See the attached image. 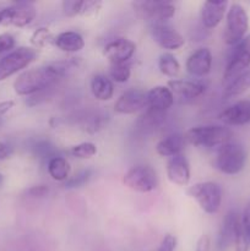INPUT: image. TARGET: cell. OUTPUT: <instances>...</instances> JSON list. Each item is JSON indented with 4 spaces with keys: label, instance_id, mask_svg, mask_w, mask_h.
I'll return each mask as SVG.
<instances>
[{
    "label": "cell",
    "instance_id": "6da1fadb",
    "mask_svg": "<svg viewBox=\"0 0 250 251\" xmlns=\"http://www.w3.org/2000/svg\"><path fill=\"white\" fill-rule=\"evenodd\" d=\"M77 59L71 58L24 71L15 80V92L19 96H32L49 90L77 68Z\"/></svg>",
    "mask_w": 250,
    "mask_h": 251
},
{
    "label": "cell",
    "instance_id": "7a4b0ae2",
    "mask_svg": "<svg viewBox=\"0 0 250 251\" xmlns=\"http://www.w3.org/2000/svg\"><path fill=\"white\" fill-rule=\"evenodd\" d=\"M185 141L196 147L220 149L227 142L232 141L233 132L223 125H202L189 129L184 135Z\"/></svg>",
    "mask_w": 250,
    "mask_h": 251
},
{
    "label": "cell",
    "instance_id": "3957f363",
    "mask_svg": "<svg viewBox=\"0 0 250 251\" xmlns=\"http://www.w3.org/2000/svg\"><path fill=\"white\" fill-rule=\"evenodd\" d=\"M247 163V151L237 141H229L217 150L215 158L216 169L227 176H235L244 169Z\"/></svg>",
    "mask_w": 250,
    "mask_h": 251
},
{
    "label": "cell",
    "instance_id": "277c9868",
    "mask_svg": "<svg viewBox=\"0 0 250 251\" xmlns=\"http://www.w3.org/2000/svg\"><path fill=\"white\" fill-rule=\"evenodd\" d=\"M188 195L198 202L201 210L208 215L217 212L222 202V189L215 181H202L188 189Z\"/></svg>",
    "mask_w": 250,
    "mask_h": 251
},
{
    "label": "cell",
    "instance_id": "5b68a950",
    "mask_svg": "<svg viewBox=\"0 0 250 251\" xmlns=\"http://www.w3.org/2000/svg\"><path fill=\"white\" fill-rule=\"evenodd\" d=\"M248 28L249 17L244 7L239 4H232L227 10V24H225L223 39L228 46H237L243 41Z\"/></svg>",
    "mask_w": 250,
    "mask_h": 251
},
{
    "label": "cell",
    "instance_id": "8992f818",
    "mask_svg": "<svg viewBox=\"0 0 250 251\" xmlns=\"http://www.w3.org/2000/svg\"><path fill=\"white\" fill-rule=\"evenodd\" d=\"M37 50L29 47H19L0 59V81L24 70L37 59Z\"/></svg>",
    "mask_w": 250,
    "mask_h": 251
},
{
    "label": "cell",
    "instance_id": "52a82bcc",
    "mask_svg": "<svg viewBox=\"0 0 250 251\" xmlns=\"http://www.w3.org/2000/svg\"><path fill=\"white\" fill-rule=\"evenodd\" d=\"M125 185L137 193H151L158 186L156 171L147 164H136L125 173L123 179Z\"/></svg>",
    "mask_w": 250,
    "mask_h": 251
},
{
    "label": "cell",
    "instance_id": "ba28073f",
    "mask_svg": "<svg viewBox=\"0 0 250 251\" xmlns=\"http://www.w3.org/2000/svg\"><path fill=\"white\" fill-rule=\"evenodd\" d=\"M250 65V34L243 38L242 42L235 46L229 56L225 74H223V85H228L230 81L248 70Z\"/></svg>",
    "mask_w": 250,
    "mask_h": 251
},
{
    "label": "cell",
    "instance_id": "9c48e42d",
    "mask_svg": "<svg viewBox=\"0 0 250 251\" xmlns=\"http://www.w3.org/2000/svg\"><path fill=\"white\" fill-rule=\"evenodd\" d=\"M135 11L151 24L167 22L175 15V6L169 1H156V0H141L132 2Z\"/></svg>",
    "mask_w": 250,
    "mask_h": 251
},
{
    "label": "cell",
    "instance_id": "30bf717a",
    "mask_svg": "<svg viewBox=\"0 0 250 251\" xmlns=\"http://www.w3.org/2000/svg\"><path fill=\"white\" fill-rule=\"evenodd\" d=\"M37 9L32 2L21 1L5 6L1 15V24L15 27H26L34 21Z\"/></svg>",
    "mask_w": 250,
    "mask_h": 251
},
{
    "label": "cell",
    "instance_id": "8fae6325",
    "mask_svg": "<svg viewBox=\"0 0 250 251\" xmlns=\"http://www.w3.org/2000/svg\"><path fill=\"white\" fill-rule=\"evenodd\" d=\"M147 108V92L140 88H131L120 95L114 104L118 114H135Z\"/></svg>",
    "mask_w": 250,
    "mask_h": 251
},
{
    "label": "cell",
    "instance_id": "7c38bea8",
    "mask_svg": "<svg viewBox=\"0 0 250 251\" xmlns=\"http://www.w3.org/2000/svg\"><path fill=\"white\" fill-rule=\"evenodd\" d=\"M151 34L159 47L168 50H175L185 43L184 37L167 22L151 24Z\"/></svg>",
    "mask_w": 250,
    "mask_h": 251
},
{
    "label": "cell",
    "instance_id": "4fadbf2b",
    "mask_svg": "<svg viewBox=\"0 0 250 251\" xmlns=\"http://www.w3.org/2000/svg\"><path fill=\"white\" fill-rule=\"evenodd\" d=\"M136 50V44L126 38H117L108 42L103 48V55L110 64H126Z\"/></svg>",
    "mask_w": 250,
    "mask_h": 251
},
{
    "label": "cell",
    "instance_id": "5bb4252c",
    "mask_svg": "<svg viewBox=\"0 0 250 251\" xmlns=\"http://www.w3.org/2000/svg\"><path fill=\"white\" fill-rule=\"evenodd\" d=\"M240 227V216L235 210L225 213L217 235V248L221 251L227 250L234 244L238 228Z\"/></svg>",
    "mask_w": 250,
    "mask_h": 251
},
{
    "label": "cell",
    "instance_id": "9a60e30c",
    "mask_svg": "<svg viewBox=\"0 0 250 251\" xmlns=\"http://www.w3.org/2000/svg\"><path fill=\"white\" fill-rule=\"evenodd\" d=\"M168 88L173 93L174 100L178 98L181 102L196 100L206 91V86L202 82L191 80H171L168 81Z\"/></svg>",
    "mask_w": 250,
    "mask_h": 251
},
{
    "label": "cell",
    "instance_id": "2e32d148",
    "mask_svg": "<svg viewBox=\"0 0 250 251\" xmlns=\"http://www.w3.org/2000/svg\"><path fill=\"white\" fill-rule=\"evenodd\" d=\"M218 119L225 125L239 126L250 123V100H239L229 105L218 115Z\"/></svg>",
    "mask_w": 250,
    "mask_h": 251
},
{
    "label": "cell",
    "instance_id": "e0dca14e",
    "mask_svg": "<svg viewBox=\"0 0 250 251\" xmlns=\"http://www.w3.org/2000/svg\"><path fill=\"white\" fill-rule=\"evenodd\" d=\"M186 71L194 77H203L208 75L212 68V53L208 48H199L188 58Z\"/></svg>",
    "mask_w": 250,
    "mask_h": 251
},
{
    "label": "cell",
    "instance_id": "ac0fdd59",
    "mask_svg": "<svg viewBox=\"0 0 250 251\" xmlns=\"http://www.w3.org/2000/svg\"><path fill=\"white\" fill-rule=\"evenodd\" d=\"M167 176L169 181L179 186H185L190 181V167L183 154L172 157L167 162Z\"/></svg>",
    "mask_w": 250,
    "mask_h": 251
},
{
    "label": "cell",
    "instance_id": "d6986e66",
    "mask_svg": "<svg viewBox=\"0 0 250 251\" xmlns=\"http://www.w3.org/2000/svg\"><path fill=\"white\" fill-rule=\"evenodd\" d=\"M228 2L225 0L221 1H206L201 9V21L208 29H212L220 25L227 12Z\"/></svg>",
    "mask_w": 250,
    "mask_h": 251
},
{
    "label": "cell",
    "instance_id": "ffe728a7",
    "mask_svg": "<svg viewBox=\"0 0 250 251\" xmlns=\"http://www.w3.org/2000/svg\"><path fill=\"white\" fill-rule=\"evenodd\" d=\"M174 96L166 86H156L147 92V108L166 113L173 105Z\"/></svg>",
    "mask_w": 250,
    "mask_h": 251
},
{
    "label": "cell",
    "instance_id": "44dd1931",
    "mask_svg": "<svg viewBox=\"0 0 250 251\" xmlns=\"http://www.w3.org/2000/svg\"><path fill=\"white\" fill-rule=\"evenodd\" d=\"M53 44L65 53H76L83 49L85 39L78 32L65 31L54 36Z\"/></svg>",
    "mask_w": 250,
    "mask_h": 251
},
{
    "label": "cell",
    "instance_id": "7402d4cb",
    "mask_svg": "<svg viewBox=\"0 0 250 251\" xmlns=\"http://www.w3.org/2000/svg\"><path fill=\"white\" fill-rule=\"evenodd\" d=\"M185 137L181 134H172L159 140L156 145V152L162 157H175L185 147Z\"/></svg>",
    "mask_w": 250,
    "mask_h": 251
},
{
    "label": "cell",
    "instance_id": "603a6c76",
    "mask_svg": "<svg viewBox=\"0 0 250 251\" xmlns=\"http://www.w3.org/2000/svg\"><path fill=\"white\" fill-rule=\"evenodd\" d=\"M91 92L98 100H109L114 95V86L108 76L98 74L91 80Z\"/></svg>",
    "mask_w": 250,
    "mask_h": 251
},
{
    "label": "cell",
    "instance_id": "cb8c5ba5",
    "mask_svg": "<svg viewBox=\"0 0 250 251\" xmlns=\"http://www.w3.org/2000/svg\"><path fill=\"white\" fill-rule=\"evenodd\" d=\"M250 88V69L249 70L244 71L243 74H240L238 77H235L234 80L230 81L228 85L225 86V90H223L222 96L225 100H229V98L237 97V96L243 95L244 92H247Z\"/></svg>",
    "mask_w": 250,
    "mask_h": 251
},
{
    "label": "cell",
    "instance_id": "d4e9b609",
    "mask_svg": "<svg viewBox=\"0 0 250 251\" xmlns=\"http://www.w3.org/2000/svg\"><path fill=\"white\" fill-rule=\"evenodd\" d=\"M47 169H48L49 176H50L51 179H54V180L66 181L69 179L70 164H69V162L66 161V158H64V157H53L50 161H48Z\"/></svg>",
    "mask_w": 250,
    "mask_h": 251
},
{
    "label": "cell",
    "instance_id": "484cf974",
    "mask_svg": "<svg viewBox=\"0 0 250 251\" xmlns=\"http://www.w3.org/2000/svg\"><path fill=\"white\" fill-rule=\"evenodd\" d=\"M164 120H166V113L157 112V110L147 108L146 112L137 120L136 126L142 131H149V130H153L158 127Z\"/></svg>",
    "mask_w": 250,
    "mask_h": 251
},
{
    "label": "cell",
    "instance_id": "4316f807",
    "mask_svg": "<svg viewBox=\"0 0 250 251\" xmlns=\"http://www.w3.org/2000/svg\"><path fill=\"white\" fill-rule=\"evenodd\" d=\"M158 69L167 77H176L180 74V64L171 53L161 54L158 59Z\"/></svg>",
    "mask_w": 250,
    "mask_h": 251
},
{
    "label": "cell",
    "instance_id": "83f0119b",
    "mask_svg": "<svg viewBox=\"0 0 250 251\" xmlns=\"http://www.w3.org/2000/svg\"><path fill=\"white\" fill-rule=\"evenodd\" d=\"M33 150V153L36 154L37 158L44 159V161H50L53 157H56V149L53 144H50L49 141L46 140H42V141L36 142L32 147Z\"/></svg>",
    "mask_w": 250,
    "mask_h": 251
},
{
    "label": "cell",
    "instance_id": "f1b7e54d",
    "mask_svg": "<svg viewBox=\"0 0 250 251\" xmlns=\"http://www.w3.org/2000/svg\"><path fill=\"white\" fill-rule=\"evenodd\" d=\"M131 75V70L127 64H110L109 77L118 83L126 82Z\"/></svg>",
    "mask_w": 250,
    "mask_h": 251
},
{
    "label": "cell",
    "instance_id": "f546056e",
    "mask_svg": "<svg viewBox=\"0 0 250 251\" xmlns=\"http://www.w3.org/2000/svg\"><path fill=\"white\" fill-rule=\"evenodd\" d=\"M69 152L75 158L87 159L97 153V147L92 142H82V144H78L76 146L71 147V150Z\"/></svg>",
    "mask_w": 250,
    "mask_h": 251
},
{
    "label": "cell",
    "instance_id": "4dcf8cb0",
    "mask_svg": "<svg viewBox=\"0 0 250 251\" xmlns=\"http://www.w3.org/2000/svg\"><path fill=\"white\" fill-rule=\"evenodd\" d=\"M53 39L54 36L50 33V31L47 27H39L31 36V43L36 48H43V47L53 43Z\"/></svg>",
    "mask_w": 250,
    "mask_h": 251
},
{
    "label": "cell",
    "instance_id": "1f68e13d",
    "mask_svg": "<svg viewBox=\"0 0 250 251\" xmlns=\"http://www.w3.org/2000/svg\"><path fill=\"white\" fill-rule=\"evenodd\" d=\"M91 174H92V172H91L90 169H86V171L80 172V173L75 174L74 176L69 178L68 180L65 181V184H64V186H65L66 189L81 188V186L85 185V184L90 180Z\"/></svg>",
    "mask_w": 250,
    "mask_h": 251
},
{
    "label": "cell",
    "instance_id": "d6a6232c",
    "mask_svg": "<svg viewBox=\"0 0 250 251\" xmlns=\"http://www.w3.org/2000/svg\"><path fill=\"white\" fill-rule=\"evenodd\" d=\"M240 225H242L243 233H244L245 238L250 245V200L247 202L242 216H240Z\"/></svg>",
    "mask_w": 250,
    "mask_h": 251
},
{
    "label": "cell",
    "instance_id": "836d02e7",
    "mask_svg": "<svg viewBox=\"0 0 250 251\" xmlns=\"http://www.w3.org/2000/svg\"><path fill=\"white\" fill-rule=\"evenodd\" d=\"M61 6H63V11L66 16H77V15H80L81 0H65V1H63Z\"/></svg>",
    "mask_w": 250,
    "mask_h": 251
},
{
    "label": "cell",
    "instance_id": "e575fe53",
    "mask_svg": "<svg viewBox=\"0 0 250 251\" xmlns=\"http://www.w3.org/2000/svg\"><path fill=\"white\" fill-rule=\"evenodd\" d=\"M107 122H108V117L107 115H100L97 114L96 117H92L90 119V122H88L87 124V127H86V130L90 132H97L100 131V130H102L103 127L107 125Z\"/></svg>",
    "mask_w": 250,
    "mask_h": 251
},
{
    "label": "cell",
    "instance_id": "d590c367",
    "mask_svg": "<svg viewBox=\"0 0 250 251\" xmlns=\"http://www.w3.org/2000/svg\"><path fill=\"white\" fill-rule=\"evenodd\" d=\"M15 47V38L10 33L0 34V56L4 53L11 51V49Z\"/></svg>",
    "mask_w": 250,
    "mask_h": 251
},
{
    "label": "cell",
    "instance_id": "8d00e7d4",
    "mask_svg": "<svg viewBox=\"0 0 250 251\" xmlns=\"http://www.w3.org/2000/svg\"><path fill=\"white\" fill-rule=\"evenodd\" d=\"M234 247H235V251H249V243H248L247 238H245L244 233H243L242 229V225L240 227L238 228L237 235H235V240H234Z\"/></svg>",
    "mask_w": 250,
    "mask_h": 251
},
{
    "label": "cell",
    "instance_id": "74e56055",
    "mask_svg": "<svg viewBox=\"0 0 250 251\" xmlns=\"http://www.w3.org/2000/svg\"><path fill=\"white\" fill-rule=\"evenodd\" d=\"M28 198H33V199H41L44 198L49 194V188L47 185H36V186H31L29 189H27L25 191Z\"/></svg>",
    "mask_w": 250,
    "mask_h": 251
},
{
    "label": "cell",
    "instance_id": "f35d334b",
    "mask_svg": "<svg viewBox=\"0 0 250 251\" xmlns=\"http://www.w3.org/2000/svg\"><path fill=\"white\" fill-rule=\"evenodd\" d=\"M176 248V238L172 234L164 235L157 251H174Z\"/></svg>",
    "mask_w": 250,
    "mask_h": 251
},
{
    "label": "cell",
    "instance_id": "ab89813d",
    "mask_svg": "<svg viewBox=\"0 0 250 251\" xmlns=\"http://www.w3.org/2000/svg\"><path fill=\"white\" fill-rule=\"evenodd\" d=\"M210 245H211L210 238H208V235L203 234L201 235L200 239H199L198 243H196L195 251H210Z\"/></svg>",
    "mask_w": 250,
    "mask_h": 251
},
{
    "label": "cell",
    "instance_id": "60d3db41",
    "mask_svg": "<svg viewBox=\"0 0 250 251\" xmlns=\"http://www.w3.org/2000/svg\"><path fill=\"white\" fill-rule=\"evenodd\" d=\"M14 153V150L10 145L5 144V142L0 141V161H4L11 157V154Z\"/></svg>",
    "mask_w": 250,
    "mask_h": 251
},
{
    "label": "cell",
    "instance_id": "b9f144b4",
    "mask_svg": "<svg viewBox=\"0 0 250 251\" xmlns=\"http://www.w3.org/2000/svg\"><path fill=\"white\" fill-rule=\"evenodd\" d=\"M12 107H14V102H12V100H6V102L0 103V123H1L2 117H4Z\"/></svg>",
    "mask_w": 250,
    "mask_h": 251
},
{
    "label": "cell",
    "instance_id": "7bdbcfd3",
    "mask_svg": "<svg viewBox=\"0 0 250 251\" xmlns=\"http://www.w3.org/2000/svg\"><path fill=\"white\" fill-rule=\"evenodd\" d=\"M2 184H4V176H2V174L0 173V186H1Z\"/></svg>",
    "mask_w": 250,
    "mask_h": 251
},
{
    "label": "cell",
    "instance_id": "ee69618b",
    "mask_svg": "<svg viewBox=\"0 0 250 251\" xmlns=\"http://www.w3.org/2000/svg\"><path fill=\"white\" fill-rule=\"evenodd\" d=\"M2 10H4V6L0 5V24H1V15H2Z\"/></svg>",
    "mask_w": 250,
    "mask_h": 251
}]
</instances>
